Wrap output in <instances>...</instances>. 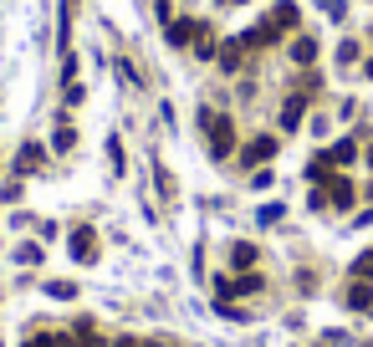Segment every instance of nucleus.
<instances>
[{"instance_id":"1","label":"nucleus","mask_w":373,"mask_h":347,"mask_svg":"<svg viewBox=\"0 0 373 347\" xmlns=\"http://www.w3.org/2000/svg\"><path fill=\"white\" fill-rule=\"evenodd\" d=\"M200 123H205V133H210V154L215 159H225L230 154V133H235V128H230V118H215V113H200Z\"/></svg>"},{"instance_id":"2","label":"nucleus","mask_w":373,"mask_h":347,"mask_svg":"<svg viewBox=\"0 0 373 347\" xmlns=\"http://www.w3.org/2000/svg\"><path fill=\"white\" fill-rule=\"evenodd\" d=\"M72 250H77V260H97V235L87 225H77L72 230Z\"/></svg>"},{"instance_id":"3","label":"nucleus","mask_w":373,"mask_h":347,"mask_svg":"<svg viewBox=\"0 0 373 347\" xmlns=\"http://www.w3.org/2000/svg\"><path fill=\"white\" fill-rule=\"evenodd\" d=\"M200 26H205V20H169V41H174V47H189V41L200 36Z\"/></svg>"},{"instance_id":"4","label":"nucleus","mask_w":373,"mask_h":347,"mask_svg":"<svg viewBox=\"0 0 373 347\" xmlns=\"http://www.w3.org/2000/svg\"><path fill=\"white\" fill-rule=\"evenodd\" d=\"M276 154V138H256V143H246V164L256 169V164H266Z\"/></svg>"},{"instance_id":"5","label":"nucleus","mask_w":373,"mask_h":347,"mask_svg":"<svg viewBox=\"0 0 373 347\" xmlns=\"http://www.w3.org/2000/svg\"><path fill=\"white\" fill-rule=\"evenodd\" d=\"M327 200H333L338 209H353V184H348V179H333V184H327Z\"/></svg>"},{"instance_id":"6","label":"nucleus","mask_w":373,"mask_h":347,"mask_svg":"<svg viewBox=\"0 0 373 347\" xmlns=\"http://www.w3.org/2000/svg\"><path fill=\"white\" fill-rule=\"evenodd\" d=\"M271 26H276V31H292V26H297V6H292V0H281V6L271 11Z\"/></svg>"},{"instance_id":"7","label":"nucleus","mask_w":373,"mask_h":347,"mask_svg":"<svg viewBox=\"0 0 373 347\" xmlns=\"http://www.w3.org/2000/svg\"><path fill=\"white\" fill-rule=\"evenodd\" d=\"M302 113H307V102H302V97H287V107H281V128L292 133V128L302 123Z\"/></svg>"},{"instance_id":"8","label":"nucleus","mask_w":373,"mask_h":347,"mask_svg":"<svg viewBox=\"0 0 373 347\" xmlns=\"http://www.w3.org/2000/svg\"><path fill=\"white\" fill-rule=\"evenodd\" d=\"M312 56H317V41H312V36H297V41H292V61H302V67H307Z\"/></svg>"},{"instance_id":"9","label":"nucleus","mask_w":373,"mask_h":347,"mask_svg":"<svg viewBox=\"0 0 373 347\" xmlns=\"http://www.w3.org/2000/svg\"><path fill=\"white\" fill-rule=\"evenodd\" d=\"M230 266H235V271L256 266V245H246V241H240V245H230Z\"/></svg>"},{"instance_id":"10","label":"nucleus","mask_w":373,"mask_h":347,"mask_svg":"<svg viewBox=\"0 0 373 347\" xmlns=\"http://www.w3.org/2000/svg\"><path fill=\"white\" fill-rule=\"evenodd\" d=\"M240 51H246V41H225V47H220V67H225V72L240 67Z\"/></svg>"},{"instance_id":"11","label":"nucleus","mask_w":373,"mask_h":347,"mask_svg":"<svg viewBox=\"0 0 373 347\" xmlns=\"http://www.w3.org/2000/svg\"><path fill=\"white\" fill-rule=\"evenodd\" d=\"M348 307H353V312H368V307H373V291H368V281H358V286L348 291Z\"/></svg>"},{"instance_id":"12","label":"nucleus","mask_w":373,"mask_h":347,"mask_svg":"<svg viewBox=\"0 0 373 347\" xmlns=\"http://www.w3.org/2000/svg\"><path fill=\"white\" fill-rule=\"evenodd\" d=\"M327 159H333V164H353V159H358V143H353V138H343L338 148H327Z\"/></svg>"},{"instance_id":"13","label":"nucleus","mask_w":373,"mask_h":347,"mask_svg":"<svg viewBox=\"0 0 373 347\" xmlns=\"http://www.w3.org/2000/svg\"><path fill=\"white\" fill-rule=\"evenodd\" d=\"M36 164H41V148H36V143H26V148H20V159H16V174H31Z\"/></svg>"},{"instance_id":"14","label":"nucleus","mask_w":373,"mask_h":347,"mask_svg":"<svg viewBox=\"0 0 373 347\" xmlns=\"http://www.w3.org/2000/svg\"><path fill=\"white\" fill-rule=\"evenodd\" d=\"M353 276H358V281H373V245H368V250L353 260Z\"/></svg>"},{"instance_id":"15","label":"nucleus","mask_w":373,"mask_h":347,"mask_svg":"<svg viewBox=\"0 0 373 347\" xmlns=\"http://www.w3.org/2000/svg\"><path fill=\"white\" fill-rule=\"evenodd\" d=\"M52 143H57V154H67V148L77 143V133H72V128H67V123H61V128H57V138H52Z\"/></svg>"},{"instance_id":"16","label":"nucleus","mask_w":373,"mask_h":347,"mask_svg":"<svg viewBox=\"0 0 373 347\" xmlns=\"http://www.w3.org/2000/svg\"><path fill=\"white\" fill-rule=\"evenodd\" d=\"M363 72H368V77H373V61H368V67H363Z\"/></svg>"},{"instance_id":"17","label":"nucleus","mask_w":373,"mask_h":347,"mask_svg":"<svg viewBox=\"0 0 373 347\" xmlns=\"http://www.w3.org/2000/svg\"><path fill=\"white\" fill-rule=\"evenodd\" d=\"M368 347H373V342H368Z\"/></svg>"}]
</instances>
